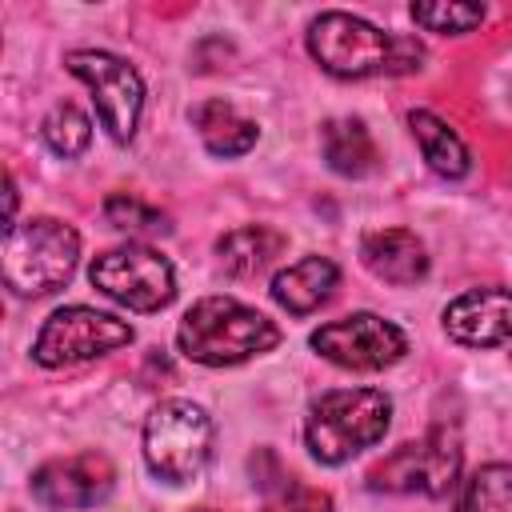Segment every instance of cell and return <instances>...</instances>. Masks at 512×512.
<instances>
[{
  "instance_id": "cell-1",
  "label": "cell",
  "mask_w": 512,
  "mask_h": 512,
  "mask_svg": "<svg viewBox=\"0 0 512 512\" xmlns=\"http://www.w3.org/2000/svg\"><path fill=\"white\" fill-rule=\"evenodd\" d=\"M308 48L324 72L344 80L416 72L424 60V48L412 36L380 32L376 24L348 12H320L308 28Z\"/></svg>"
},
{
  "instance_id": "cell-2",
  "label": "cell",
  "mask_w": 512,
  "mask_h": 512,
  "mask_svg": "<svg viewBox=\"0 0 512 512\" xmlns=\"http://www.w3.org/2000/svg\"><path fill=\"white\" fill-rule=\"evenodd\" d=\"M180 352L196 364L224 368L240 364L256 352H268L280 344V332L268 316L256 308H244L232 296H204L196 300L180 320Z\"/></svg>"
},
{
  "instance_id": "cell-3",
  "label": "cell",
  "mask_w": 512,
  "mask_h": 512,
  "mask_svg": "<svg viewBox=\"0 0 512 512\" xmlns=\"http://www.w3.org/2000/svg\"><path fill=\"white\" fill-rule=\"evenodd\" d=\"M392 400L380 388H336L324 392L304 424L308 452L320 464H344L360 448L376 444L388 432Z\"/></svg>"
},
{
  "instance_id": "cell-4",
  "label": "cell",
  "mask_w": 512,
  "mask_h": 512,
  "mask_svg": "<svg viewBox=\"0 0 512 512\" xmlns=\"http://www.w3.org/2000/svg\"><path fill=\"white\" fill-rule=\"evenodd\" d=\"M80 236L52 216L12 224L4 236V284L16 296H44L76 272Z\"/></svg>"
},
{
  "instance_id": "cell-5",
  "label": "cell",
  "mask_w": 512,
  "mask_h": 512,
  "mask_svg": "<svg viewBox=\"0 0 512 512\" xmlns=\"http://www.w3.org/2000/svg\"><path fill=\"white\" fill-rule=\"evenodd\" d=\"M148 468L168 484H188L212 456V420L192 400H164L144 420Z\"/></svg>"
},
{
  "instance_id": "cell-6",
  "label": "cell",
  "mask_w": 512,
  "mask_h": 512,
  "mask_svg": "<svg viewBox=\"0 0 512 512\" xmlns=\"http://www.w3.org/2000/svg\"><path fill=\"white\" fill-rule=\"evenodd\" d=\"M88 276L104 296H112L132 312H160L176 296L172 264L148 244H124V248L100 252Z\"/></svg>"
},
{
  "instance_id": "cell-7",
  "label": "cell",
  "mask_w": 512,
  "mask_h": 512,
  "mask_svg": "<svg viewBox=\"0 0 512 512\" xmlns=\"http://www.w3.org/2000/svg\"><path fill=\"white\" fill-rule=\"evenodd\" d=\"M120 344H132V328L108 312H96V308H60L44 320L36 344H32V356L44 364V368H64V364H80V360H92V356H104Z\"/></svg>"
},
{
  "instance_id": "cell-8",
  "label": "cell",
  "mask_w": 512,
  "mask_h": 512,
  "mask_svg": "<svg viewBox=\"0 0 512 512\" xmlns=\"http://www.w3.org/2000/svg\"><path fill=\"white\" fill-rule=\"evenodd\" d=\"M460 472V448L448 432H428L420 440L400 444L388 452L372 472L368 484L376 492H420V496H444L456 484Z\"/></svg>"
},
{
  "instance_id": "cell-9",
  "label": "cell",
  "mask_w": 512,
  "mask_h": 512,
  "mask_svg": "<svg viewBox=\"0 0 512 512\" xmlns=\"http://www.w3.org/2000/svg\"><path fill=\"white\" fill-rule=\"evenodd\" d=\"M312 348L340 364V368H352V372H376V368H388L404 356L408 340L396 324H388L384 316H372V312H352L344 320H332V324H320L312 332Z\"/></svg>"
},
{
  "instance_id": "cell-10",
  "label": "cell",
  "mask_w": 512,
  "mask_h": 512,
  "mask_svg": "<svg viewBox=\"0 0 512 512\" xmlns=\"http://www.w3.org/2000/svg\"><path fill=\"white\" fill-rule=\"evenodd\" d=\"M68 72L92 88V100H96V112H100L108 136L124 144L136 132L140 104H144V84H140L136 68L108 52L80 48V52H68Z\"/></svg>"
},
{
  "instance_id": "cell-11",
  "label": "cell",
  "mask_w": 512,
  "mask_h": 512,
  "mask_svg": "<svg viewBox=\"0 0 512 512\" xmlns=\"http://www.w3.org/2000/svg\"><path fill=\"white\" fill-rule=\"evenodd\" d=\"M112 484H116V472H112L108 456H100V452L48 460L44 468L32 472V492L48 508H92V504L108 500Z\"/></svg>"
},
{
  "instance_id": "cell-12",
  "label": "cell",
  "mask_w": 512,
  "mask_h": 512,
  "mask_svg": "<svg viewBox=\"0 0 512 512\" xmlns=\"http://www.w3.org/2000/svg\"><path fill=\"white\" fill-rule=\"evenodd\" d=\"M444 328L468 348H492L512 336V292L508 288H472L444 308Z\"/></svg>"
},
{
  "instance_id": "cell-13",
  "label": "cell",
  "mask_w": 512,
  "mask_h": 512,
  "mask_svg": "<svg viewBox=\"0 0 512 512\" xmlns=\"http://www.w3.org/2000/svg\"><path fill=\"white\" fill-rule=\"evenodd\" d=\"M360 256H364L368 272L388 280V284H416L428 272V252L416 240V232H408V228L368 232L360 244Z\"/></svg>"
},
{
  "instance_id": "cell-14",
  "label": "cell",
  "mask_w": 512,
  "mask_h": 512,
  "mask_svg": "<svg viewBox=\"0 0 512 512\" xmlns=\"http://www.w3.org/2000/svg\"><path fill=\"white\" fill-rule=\"evenodd\" d=\"M336 280H340V272H336L332 260H324V256H304L300 264L276 272V280H272V300H276L280 308L304 316V312L320 308V304L332 296Z\"/></svg>"
},
{
  "instance_id": "cell-15",
  "label": "cell",
  "mask_w": 512,
  "mask_h": 512,
  "mask_svg": "<svg viewBox=\"0 0 512 512\" xmlns=\"http://www.w3.org/2000/svg\"><path fill=\"white\" fill-rule=\"evenodd\" d=\"M284 232L268 228V224H244V228H232L216 240V252H220V264L228 276H256L264 264H272L280 252H284Z\"/></svg>"
},
{
  "instance_id": "cell-16",
  "label": "cell",
  "mask_w": 512,
  "mask_h": 512,
  "mask_svg": "<svg viewBox=\"0 0 512 512\" xmlns=\"http://www.w3.org/2000/svg\"><path fill=\"white\" fill-rule=\"evenodd\" d=\"M192 124L200 128V140L212 156H240L256 144V124L236 116V108L224 100H204L200 108H192Z\"/></svg>"
},
{
  "instance_id": "cell-17",
  "label": "cell",
  "mask_w": 512,
  "mask_h": 512,
  "mask_svg": "<svg viewBox=\"0 0 512 512\" xmlns=\"http://www.w3.org/2000/svg\"><path fill=\"white\" fill-rule=\"evenodd\" d=\"M408 124H412V136L420 140V152H424V160H428L432 172H440V176H448V180H460V176L472 168L464 140H460L440 116H432V112L420 108V112L408 116Z\"/></svg>"
},
{
  "instance_id": "cell-18",
  "label": "cell",
  "mask_w": 512,
  "mask_h": 512,
  "mask_svg": "<svg viewBox=\"0 0 512 512\" xmlns=\"http://www.w3.org/2000/svg\"><path fill=\"white\" fill-rule=\"evenodd\" d=\"M320 140H324V160L340 176H368L380 160V152L360 120H328Z\"/></svg>"
},
{
  "instance_id": "cell-19",
  "label": "cell",
  "mask_w": 512,
  "mask_h": 512,
  "mask_svg": "<svg viewBox=\"0 0 512 512\" xmlns=\"http://www.w3.org/2000/svg\"><path fill=\"white\" fill-rule=\"evenodd\" d=\"M104 220L128 236H164L168 232V216L128 192H116L104 200Z\"/></svg>"
},
{
  "instance_id": "cell-20",
  "label": "cell",
  "mask_w": 512,
  "mask_h": 512,
  "mask_svg": "<svg viewBox=\"0 0 512 512\" xmlns=\"http://www.w3.org/2000/svg\"><path fill=\"white\" fill-rule=\"evenodd\" d=\"M464 512H512V464H484L468 480Z\"/></svg>"
},
{
  "instance_id": "cell-21",
  "label": "cell",
  "mask_w": 512,
  "mask_h": 512,
  "mask_svg": "<svg viewBox=\"0 0 512 512\" xmlns=\"http://www.w3.org/2000/svg\"><path fill=\"white\" fill-rule=\"evenodd\" d=\"M44 140L60 156H80L88 148V140H92V124L76 104H56L44 116Z\"/></svg>"
},
{
  "instance_id": "cell-22",
  "label": "cell",
  "mask_w": 512,
  "mask_h": 512,
  "mask_svg": "<svg viewBox=\"0 0 512 512\" xmlns=\"http://www.w3.org/2000/svg\"><path fill=\"white\" fill-rule=\"evenodd\" d=\"M412 20L428 32H468L484 20L480 4H412Z\"/></svg>"
},
{
  "instance_id": "cell-23",
  "label": "cell",
  "mask_w": 512,
  "mask_h": 512,
  "mask_svg": "<svg viewBox=\"0 0 512 512\" xmlns=\"http://www.w3.org/2000/svg\"><path fill=\"white\" fill-rule=\"evenodd\" d=\"M260 512H332V500L320 488H308V484L288 480L280 492L268 496V504Z\"/></svg>"
},
{
  "instance_id": "cell-24",
  "label": "cell",
  "mask_w": 512,
  "mask_h": 512,
  "mask_svg": "<svg viewBox=\"0 0 512 512\" xmlns=\"http://www.w3.org/2000/svg\"><path fill=\"white\" fill-rule=\"evenodd\" d=\"M196 512H208V508H196Z\"/></svg>"
}]
</instances>
